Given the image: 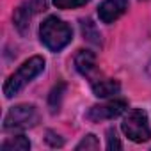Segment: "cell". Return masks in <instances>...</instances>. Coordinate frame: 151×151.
Instances as JSON below:
<instances>
[{
	"mask_svg": "<svg viewBox=\"0 0 151 151\" xmlns=\"http://www.w3.org/2000/svg\"><path fill=\"white\" fill-rule=\"evenodd\" d=\"M39 36L43 45L48 50L60 52L66 45H69L73 32H71V27L62 20H59L57 16H48L39 27Z\"/></svg>",
	"mask_w": 151,
	"mask_h": 151,
	"instance_id": "1",
	"label": "cell"
},
{
	"mask_svg": "<svg viewBox=\"0 0 151 151\" xmlns=\"http://www.w3.org/2000/svg\"><path fill=\"white\" fill-rule=\"evenodd\" d=\"M45 69V59L36 55V57H30L29 60H25L16 73H13L11 77L6 80L4 84V94L6 98H13L16 96L32 78H36L37 75Z\"/></svg>",
	"mask_w": 151,
	"mask_h": 151,
	"instance_id": "2",
	"label": "cell"
},
{
	"mask_svg": "<svg viewBox=\"0 0 151 151\" xmlns=\"http://www.w3.org/2000/svg\"><path fill=\"white\" fill-rule=\"evenodd\" d=\"M124 135L133 142H146L151 139V126L147 114L142 109H133L126 114L121 124Z\"/></svg>",
	"mask_w": 151,
	"mask_h": 151,
	"instance_id": "3",
	"label": "cell"
},
{
	"mask_svg": "<svg viewBox=\"0 0 151 151\" xmlns=\"http://www.w3.org/2000/svg\"><path fill=\"white\" fill-rule=\"evenodd\" d=\"M39 114L34 105H16L9 109L6 119H4V128L6 130H25L34 124H37Z\"/></svg>",
	"mask_w": 151,
	"mask_h": 151,
	"instance_id": "4",
	"label": "cell"
},
{
	"mask_svg": "<svg viewBox=\"0 0 151 151\" xmlns=\"http://www.w3.org/2000/svg\"><path fill=\"white\" fill-rule=\"evenodd\" d=\"M45 9H46V0H27V2H23V4L14 11V16H13L14 27H16L22 34H25L27 29H29V25H30L32 16H34L36 13L45 11Z\"/></svg>",
	"mask_w": 151,
	"mask_h": 151,
	"instance_id": "5",
	"label": "cell"
},
{
	"mask_svg": "<svg viewBox=\"0 0 151 151\" xmlns=\"http://www.w3.org/2000/svg\"><path fill=\"white\" fill-rule=\"evenodd\" d=\"M128 109V103L124 100H112V101H107L103 105H94L89 109L87 112V119L93 121V123H100V121H105V119H114L117 116H121L124 110Z\"/></svg>",
	"mask_w": 151,
	"mask_h": 151,
	"instance_id": "6",
	"label": "cell"
},
{
	"mask_svg": "<svg viewBox=\"0 0 151 151\" xmlns=\"http://www.w3.org/2000/svg\"><path fill=\"white\" fill-rule=\"evenodd\" d=\"M128 9V0H105L98 7V16L103 23H114Z\"/></svg>",
	"mask_w": 151,
	"mask_h": 151,
	"instance_id": "7",
	"label": "cell"
},
{
	"mask_svg": "<svg viewBox=\"0 0 151 151\" xmlns=\"http://www.w3.org/2000/svg\"><path fill=\"white\" fill-rule=\"evenodd\" d=\"M75 68L82 75H91L96 68V55L89 50H78L75 55Z\"/></svg>",
	"mask_w": 151,
	"mask_h": 151,
	"instance_id": "8",
	"label": "cell"
},
{
	"mask_svg": "<svg viewBox=\"0 0 151 151\" xmlns=\"http://www.w3.org/2000/svg\"><path fill=\"white\" fill-rule=\"evenodd\" d=\"M119 91H121V86L116 80H100L93 84V93L98 98H109V96L117 94Z\"/></svg>",
	"mask_w": 151,
	"mask_h": 151,
	"instance_id": "9",
	"label": "cell"
},
{
	"mask_svg": "<svg viewBox=\"0 0 151 151\" xmlns=\"http://www.w3.org/2000/svg\"><path fill=\"white\" fill-rule=\"evenodd\" d=\"M30 149V142L23 135H16L2 144V151H27Z\"/></svg>",
	"mask_w": 151,
	"mask_h": 151,
	"instance_id": "10",
	"label": "cell"
},
{
	"mask_svg": "<svg viewBox=\"0 0 151 151\" xmlns=\"http://www.w3.org/2000/svg\"><path fill=\"white\" fill-rule=\"evenodd\" d=\"M82 34H84V37L87 41H91L94 45L101 43V36H100V32L96 30V27H94V23L91 20H82Z\"/></svg>",
	"mask_w": 151,
	"mask_h": 151,
	"instance_id": "11",
	"label": "cell"
},
{
	"mask_svg": "<svg viewBox=\"0 0 151 151\" xmlns=\"http://www.w3.org/2000/svg\"><path fill=\"white\" fill-rule=\"evenodd\" d=\"M64 91H66V84H64V82L57 84V86L52 89V93H50V96H48V103H50V109H52V112L59 110V105H60V100H62V94H64Z\"/></svg>",
	"mask_w": 151,
	"mask_h": 151,
	"instance_id": "12",
	"label": "cell"
},
{
	"mask_svg": "<svg viewBox=\"0 0 151 151\" xmlns=\"http://www.w3.org/2000/svg\"><path fill=\"white\" fill-rule=\"evenodd\" d=\"M100 147V142H98V139L93 135V133H89V135H86L78 144H77V149L80 151V149H86V151H96Z\"/></svg>",
	"mask_w": 151,
	"mask_h": 151,
	"instance_id": "13",
	"label": "cell"
},
{
	"mask_svg": "<svg viewBox=\"0 0 151 151\" xmlns=\"http://www.w3.org/2000/svg\"><path fill=\"white\" fill-rule=\"evenodd\" d=\"M89 0H53L55 7L59 9H75V7H80V6H86Z\"/></svg>",
	"mask_w": 151,
	"mask_h": 151,
	"instance_id": "14",
	"label": "cell"
},
{
	"mask_svg": "<svg viewBox=\"0 0 151 151\" xmlns=\"http://www.w3.org/2000/svg\"><path fill=\"white\" fill-rule=\"evenodd\" d=\"M123 147V144H121V140H119V137L116 135V130H109L107 132V149H121Z\"/></svg>",
	"mask_w": 151,
	"mask_h": 151,
	"instance_id": "15",
	"label": "cell"
},
{
	"mask_svg": "<svg viewBox=\"0 0 151 151\" xmlns=\"http://www.w3.org/2000/svg\"><path fill=\"white\" fill-rule=\"evenodd\" d=\"M46 135H48V137H46V140H48V144H50V146H53V147H57V146H59V147H60V146L64 144V140H62V139H59V135H55L53 132H46Z\"/></svg>",
	"mask_w": 151,
	"mask_h": 151,
	"instance_id": "16",
	"label": "cell"
}]
</instances>
